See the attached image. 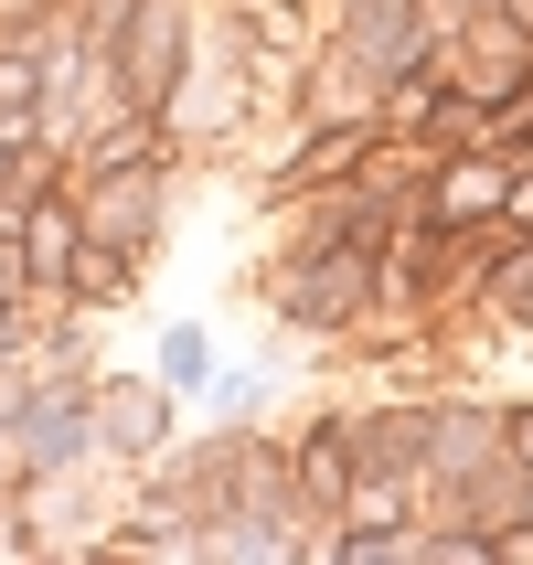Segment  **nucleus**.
Returning <instances> with one entry per match:
<instances>
[{"label": "nucleus", "instance_id": "15", "mask_svg": "<svg viewBox=\"0 0 533 565\" xmlns=\"http://www.w3.org/2000/svg\"><path fill=\"white\" fill-rule=\"evenodd\" d=\"M438 11H448V22H470V11H491V0H438Z\"/></svg>", "mask_w": 533, "mask_h": 565}, {"label": "nucleus", "instance_id": "2", "mask_svg": "<svg viewBox=\"0 0 533 565\" xmlns=\"http://www.w3.org/2000/svg\"><path fill=\"white\" fill-rule=\"evenodd\" d=\"M160 118H171L182 150H214L235 118H256V75H246V43L224 32V11H214V32H203V54H182V75H171V96H160Z\"/></svg>", "mask_w": 533, "mask_h": 565}, {"label": "nucleus", "instance_id": "16", "mask_svg": "<svg viewBox=\"0 0 533 565\" xmlns=\"http://www.w3.org/2000/svg\"><path fill=\"white\" fill-rule=\"evenodd\" d=\"M0 491H11V448H0Z\"/></svg>", "mask_w": 533, "mask_h": 565}, {"label": "nucleus", "instance_id": "10", "mask_svg": "<svg viewBox=\"0 0 533 565\" xmlns=\"http://www.w3.org/2000/svg\"><path fill=\"white\" fill-rule=\"evenodd\" d=\"M43 96H54V54L32 32H0V128H32Z\"/></svg>", "mask_w": 533, "mask_h": 565}, {"label": "nucleus", "instance_id": "13", "mask_svg": "<svg viewBox=\"0 0 533 565\" xmlns=\"http://www.w3.org/2000/svg\"><path fill=\"white\" fill-rule=\"evenodd\" d=\"M502 459L533 470V395H502Z\"/></svg>", "mask_w": 533, "mask_h": 565}, {"label": "nucleus", "instance_id": "11", "mask_svg": "<svg viewBox=\"0 0 533 565\" xmlns=\"http://www.w3.org/2000/svg\"><path fill=\"white\" fill-rule=\"evenodd\" d=\"M128 288H139V256L107 246V235H75V267H64V299H86V310H118Z\"/></svg>", "mask_w": 533, "mask_h": 565}, {"label": "nucleus", "instance_id": "18", "mask_svg": "<svg viewBox=\"0 0 533 565\" xmlns=\"http://www.w3.org/2000/svg\"><path fill=\"white\" fill-rule=\"evenodd\" d=\"M0 235H11V214H0Z\"/></svg>", "mask_w": 533, "mask_h": 565}, {"label": "nucleus", "instance_id": "19", "mask_svg": "<svg viewBox=\"0 0 533 565\" xmlns=\"http://www.w3.org/2000/svg\"><path fill=\"white\" fill-rule=\"evenodd\" d=\"M278 11H299V0H278Z\"/></svg>", "mask_w": 533, "mask_h": 565}, {"label": "nucleus", "instance_id": "5", "mask_svg": "<svg viewBox=\"0 0 533 565\" xmlns=\"http://www.w3.org/2000/svg\"><path fill=\"white\" fill-rule=\"evenodd\" d=\"M171 416H182V395H171L160 374H86L96 459H160V448H171Z\"/></svg>", "mask_w": 533, "mask_h": 565}, {"label": "nucleus", "instance_id": "3", "mask_svg": "<svg viewBox=\"0 0 533 565\" xmlns=\"http://www.w3.org/2000/svg\"><path fill=\"white\" fill-rule=\"evenodd\" d=\"M75 224L107 246L150 256L171 235V160H118V171H75Z\"/></svg>", "mask_w": 533, "mask_h": 565}, {"label": "nucleus", "instance_id": "17", "mask_svg": "<svg viewBox=\"0 0 533 565\" xmlns=\"http://www.w3.org/2000/svg\"><path fill=\"white\" fill-rule=\"evenodd\" d=\"M214 11H235V0H214Z\"/></svg>", "mask_w": 533, "mask_h": 565}, {"label": "nucleus", "instance_id": "8", "mask_svg": "<svg viewBox=\"0 0 533 565\" xmlns=\"http://www.w3.org/2000/svg\"><path fill=\"white\" fill-rule=\"evenodd\" d=\"M352 470H363V459H352V406L310 416V427L288 438V491H299V512H310V523H331V512H342Z\"/></svg>", "mask_w": 533, "mask_h": 565}, {"label": "nucleus", "instance_id": "9", "mask_svg": "<svg viewBox=\"0 0 533 565\" xmlns=\"http://www.w3.org/2000/svg\"><path fill=\"white\" fill-rule=\"evenodd\" d=\"M352 459H363V470H416L427 480V384L352 406Z\"/></svg>", "mask_w": 533, "mask_h": 565}, {"label": "nucleus", "instance_id": "7", "mask_svg": "<svg viewBox=\"0 0 533 565\" xmlns=\"http://www.w3.org/2000/svg\"><path fill=\"white\" fill-rule=\"evenodd\" d=\"M75 182H22L11 203V267H22L32 299H64V267H75Z\"/></svg>", "mask_w": 533, "mask_h": 565}, {"label": "nucleus", "instance_id": "14", "mask_svg": "<svg viewBox=\"0 0 533 565\" xmlns=\"http://www.w3.org/2000/svg\"><path fill=\"white\" fill-rule=\"evenodd\" d=\"M491 11H502V22H512V32L533 43V0H491Z\"/></svg>", "mask_w": 533, "mask_h": 565}, {"label": "nucleus", "instance_id": "4", "mask_svg": "<svg viewBox=\"0 0 533 565\" xmlns=\"http://www.w3.org/2000/svg\"><path fill=\"white\" fill-rule=\"evenodd\" d=\"M480 470H502V406L427 384V502H459Z\"/></svg>", "mask_w": 533, "mask_h": 565}, {"label": "nucleus", "instance_id": "12", "mask_svg": "<svg viewBox=\"0 0 533 565\" xmlns=\"http://www.w3.org/2000/svg\"><path fill=\"white\" fill-rule=\"evenodd\" d=\"M160 384H171V395H203V384H214V342H203V320H171V331H160V363H150Z\"/></svg>", "mask_w": 533, "mask_h": 565}, {"label": "nucleus", "instance_id": "6", "mask_svg": "<svg viewBox=\"0 0 533 565\" xmlns=\"http://www.w3.org/2000/svg\"><path fill=\"white\" fill-rule=\"evenodd\" d=\"M502 192H512V160L491 139H459V150H427L416 214L438 224V235H470V224H502Z\"/></svg>", "mask_w": 533, "mask_h": 565}, {"label": "nucleus", "instance_id": "1", "mask_svg": "<svg viewBox=\"0 0 533 565\" xmlns=\"http://www.w3.org/2000/svg\"><path fill=\"white\" fill-rule=\"evenodd\" d=\"M267 310L310 342H352L374 320V246L363 235H331V246H288L267 267Z\"/></svg>", "mask_w": 533, "mask_h": 565}]
</instances>
